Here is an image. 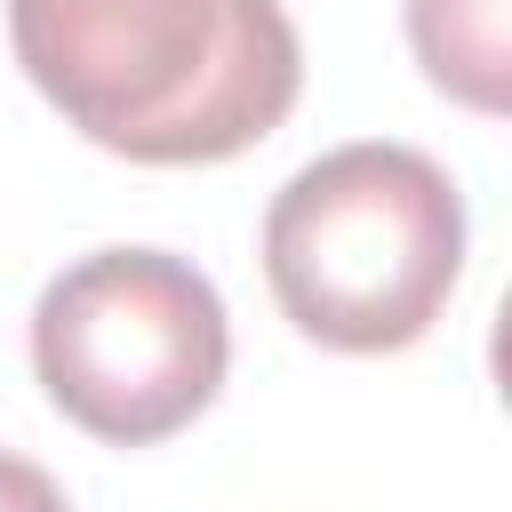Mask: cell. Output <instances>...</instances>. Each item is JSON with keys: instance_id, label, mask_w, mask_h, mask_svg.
Listing matches in <instances>:
<instances>
[{"instance_id": "cell-2", "label": "cell", "mask_w": 512, "mask_h": 512, "mask_svg": "<svg viewBox=\"0 0 512 512\" xmlns=\"http://www.w3.org/2000/svg\"><path fill=\"white\" fill-rule=\"evenodd\" d=\"M464 272V192L416 144H336L264 208V280L328 352L416 344Z\"/></svg>"}, {"instance_id": "cell-5", "label": "cell", "mask_w": 512, "mask_h": 512, "mask_svg": "<svg viewBox=\"0 0 512 512\" xmlns=\"http://www.w3.org/2000/svg\"><path fill=\"white\" fill-rule=\"evenodd\" d=\"M0 512H72V504H64V488L32 456H8L0 448Z\"/></svg>"}, {"instance_id": "cell-1", "label": "cell", "mask_w": 512, "mask_h": 512, "mask_svg": "<svg viewBox=\"0 0 512 512\" xmlns=\"http://www.w3.org/2000/svg\"><path fill=\"white\" fill-rule=\"evenodd\" d=\"M8 40L88 144L144 168L232 160L304 88V40L280 0H8Z\"/></svg>"}, {"instance_id": "cell-4", "label": "cell", "mask_w": 512, "mask_h": 512, "mask_svg": "<svg viewBox=\"0 0 512 512\" xmlns=\"http://www.w3.org/2000/svg\"><path fill=\"white\" fill-rule=\"evenodd\" d=\"M408 48L440 96L472 112L512 104V0H408Z\"/></svg>"}, {"instance_id": "cell-3", "label": "cell", "mask_w": 512, "mask_h": 512, "mask_svg": "<svg viewBox=\"0 0 512 512\" xmlns=\"http://www.w3.org/2000/svg\"><path fill=\"white\" fill-rule=\"evenodd\" d=\"M224 368L232 320L192 256L96 248L32 304V376L104 448H152L184 432L216 400Z\"/></svg>"}]
</instances>
